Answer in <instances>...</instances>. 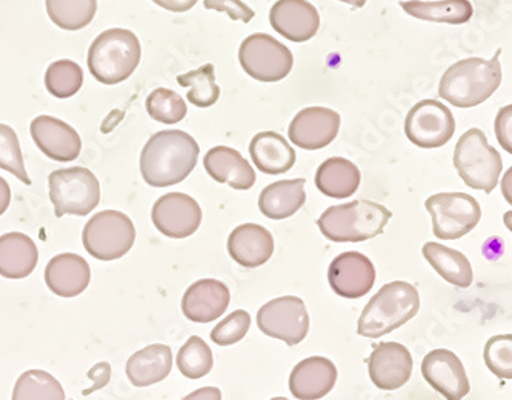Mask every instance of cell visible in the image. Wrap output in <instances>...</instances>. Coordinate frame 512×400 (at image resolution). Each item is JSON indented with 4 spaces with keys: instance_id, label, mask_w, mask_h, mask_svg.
Here are the masks:
<instances>
[{
    "instance_id": "d590c367",
    "label": "cell",
    "mask_w": 512,
    "mask_h": 400,
    "mask_svg": "<svg viewBox=\"0 0 512 400\" xmlns=\"http://www.w3.org/2000/svg\"><path fill=\"white\" fill-rule=\"evenodd\" d=\"M213 365V351L199 336L190 337L177 354V367L188 379L207 376L213 370Z\"/></svg>"
},
{
    "instance_id": "ac0fdd59",
    "label": "cell",
    "mask_w": 512,
    "mask_h": 400,
    "mask_svg": "<svg viewBox=\"0 0 512 400\" xmlns=\"http://www.w3.org/2000/svg\"><path fill=\"white\" fill-rule=\"evenodd\" d=\"M30 130L39 150L56 162H71L82 151L79 133L56 117H36Z\"/></svg>"
},
{
    "instance_id": "cb8c5ba5",
    "label": "cell",
    "mask_w": 512,
    "mask_h": 400,
    "mask_svg": "<svg viewBox=\"0 0 512 400\" xmlns=\"http://www.w3.org/2000/svg\"><path fill=\"white\" fill-rule=\"evenodd\" d=\"M228 253L245 268L265 265L274 253L273 234L262 225H240L228 237Z\"/></svg>"
},
{
    "instance_id": "7a4b0ae2",
    "label": "cell",
    "mask_w": 512,
    "mask_h": 400,
    "mask_svg": "<svg viewBox=\"0 0 512 400\" xmlns=\"http://www.w3.org/2000/svg\"><path fill=\"white\" fill-rule=\"evenodd\" d=\"M497 51L491 60L469 57L451 65L440 80V97L457 108L483 104L502 84V65Z\"/></svg>"
},
{
    "instance_id": "ffe728a7",
    "label": "cell",
    "mask_w": 512,
    "mask_h": 400,
    "mask_svg": "<svg viewBox=\"0 0 512 400\" xmlns=\"http://www.w3.org/2000/svg\"><path fill=\"white\" fill-rule=\"evenodd\" d=\"M230 300V290L220 280H197L183 296L182 311L191 322L210 324L228 310Z\"/></svg>"
},
{
    "instance_id": "484cf974",
    "label": "cell",
    "mask_w": 512,
    "mask_h": 400,
    "mask_svg": "<svg viewBox=\"0 0 512 400\" xmlns=\"http://www.w3.org/2000/svg\"><path fill=\"white\" fill-rule=\"evenodd\" d=\"M39 251L30 236L7 233L0 236V276L5 279H25L36 270Z\"/></svg>"
},
{
    "instance_id": "8992f818",
    "label": "cell",
    "mask_w": 512,
    "mask_h": 400,
    "mask_svg": "<svg viewBox=\"0 0 512 400\" xmlns=\"http://www.w3.org/2000/svg\"><path fill=\"white\" fill-rule=\"evenodd\" d=\"M457 173L468 187L493 193L503 170L502 156L491 147L479 128L466 131L454 150Z\"/></svg>"
},
{
    "instance_id": "7dc6e473",
    "label": "cell",
    "mask_w": 512,
    "mask_h": 400,
    "mask_svg": "<svg viewBox=\"0 0 512 400\" xmlns=\"http://www.w3.org/2000/svg\"><path fill=\"white\" fill-rule=\"evenodd\" d=\"M340 2L351 5L354 8H362L366 4V0H340Z\"/></svg>"
},
{
    "instance_id": "f35d334b",
    "label": "cell",
    "mask_w": 512,
    "mask_h": 400,
    "mask_svg": "<svg viewBox=\"0 0 512 400\" xmlns=\"http://www.w3.org/2000/svg\"><path fill=\"white\" fill-rule=\"evenodd\" d=\"M486 367L500 379H512V336H494L486 342L483 353Z\"/></svg>"
},
{
    "instance_id": "8d00e7d4",
    "label": "cell",
    "mask_w": 512,
    "mask_h": 400,
    "mask_svg": "<svg viewBox=\"0 0 512 400\" xmlns=\"http://www.w3.org/2000/svg\"><path fill=\"white\" fill-rule=\"evenodd\" d=\"M147 111L151 119L167 125L179 124L188 114L187 102L168 88H157L148 96Z\"/></svg>"
},
{
    "instance_id": "277c9868",
    "label": "cell",
    "mask_w": 512,
    "mask_h": 400,
    "mask_svg": "<svg viewBox=\"0 0 512 400\" xmlns=\"http://www.w3.org/2000/svg\"><path fill=\"white\" fill-rule=\"evenodd\" d=\"M142 48L136 34L111 28L97 36L88 50V68L100 84L117 85L133 76L140 64Z\"/></svg>"
},
{
    "instance_id": "9c48e42d",
    "label": "cell",
    "mask_w": 512,
    "mask_h": 400,
    "mask_svg": "<svg viewBox=\"0 0 512 400\" xmlns=\"http://www.w3.org/2000/svg\"><path fill=\"white\" fill-rule=\"evenodd\" d=\"M426 210L433 219L434 236L457 240L473 231L482 219V208L466 193H439L428 197Z\"/></svg>"
},
{
    "instance_id": "5b68a950",
    "label": "cell",
    "mask_w": 512,
    "mask_h": 400,
    "mask_svg": "<svg viewBox=\"0 0 512 400\" xmlns=\"http://www.w3.org/2000/svg\"><path fill=\"white\" fill-rule=\"evenodd\" d=\"M391 217L393 213L383 205L354 200L328 208L317 220V227L333 242H365L382 234Z\"/></svg>"
},
{
    "instance_id": "5bb4252c",
    "label": "cell",
    "mask_w": 512,
    "mask_h": 400,
    "mask_svg": "<svg viewBox=\"0 0 512 400\" xmlns=\"http://www.w3.org/2000/svg\"><path fill=\"white\" fill-rule=\"evenodd\" d=\"M328 280L334 293L346 299H359L374 287L376 268L365 254L348 251L331 262Z\"/></svg>"
},
{
    "instance_id": "f6af8a7d",
    "label": "cell",
    "mask_w": 512,
    "mask_h": 400,
    "mask_svg": "<svg viewBox=\"0 0 512 400\" xmlns=\"http://www.w3.org/2000/svg\"><path fill=\"white\" fill-rule=\"evenodd\" d=\"M182 400H222V391L216 387H203L183 397Z\"/></svg>"
},
{
    "instance_id": "44dd1931",
    "label": "cell",
    "mask_w": 512,
    "mask_h": 400,
    "mask_svg": "<svg viewBox=\"0 0 512 400\" xmlns=\"http://www.w3.org/2000/svg\"><path fill=\"white\" fill-rule=\"evenodd\" d=\"M337 380L336 365L326 357L302 360L290 376V391L299 400H319L333 390Z\"/></svg>"
},
{
    "instance_id": "c3c4849f",
    "label": "cell",
    "mask_w": 512,
    "mask_h": 400,
    "mask_svg": "<svg viewBox=\"0 0 512 400\" xmlns=\"http://www.w3.org/2000/svg\"><path fill=\"white\" fill-rule=\"evenodd\" d=\"M271 400H288L286 397H274V399Z\"/></svg>"
},
{
    "instance_id": "603a6c76",
    "label": "cell",
    "mask_w": 512,
    "mask_h": 400,
    "mask_svg": "<svg viewBox=\"0 0 512 400\" xmlns=\"http://www.w3.org/2000/svg\"><path fill=\"white\" fill-rule=\"evenodd\" d=\"M203 167L211 179L230 185L234 190H250L256 184V171L248 160L230 147H214L203 159Z\"/></svg>"
},
{
    "instance_id": "d6a6232c",
    "label": "cell",
    "mask_w": 512,
    "mask_h": 400,
    "mask_svg": "<svg viewBox=\"0 0 512 400\" xmlns=\"http://www.w3.org/2000/svg\"><path fill=\"white\" fill-rule=\"evenodd\" d=\"M13 400H65V391L47 371L28 370L17 379Z\"/></svg>"
},
{
    "instance_id": "ab89813d",
    "label": "cell",
    "mask_w": 512,
    "mask_h": 400,
    "mask_svg": "<svg viewBox=\"0 0 512 400\" xmlns=\"http://www.w3.org/2000/svg\"><path fill=\"white\" fill-rule=\"evenodd\" d=\"M251 327L250 314L245 310H237L220 322L211 331V340L220 347H230L247 336Z\"/></svg>"
},
{
    "instance_id": "f1b7e54d",
    "label": "cell",
    "mask_w": 512,
    "mask_h": 400,
    "mask_svg": "<svg viewBox=\"0 0 512 400\" xmlns=\"http://www.w3.org/2000/svg\"><path fill=\"white\" fill-rule=\"evenodd\" d=\"M359 168L343 157H331L320 165L316 173V187L325 196L346 199L360 187Z\"/></svg>"
},
{
    "instance_id": "4316f807",
    "label": "cell",
    "mask_w": 512,
    "mask_h": 400,
    "mask_svg": "<svg viewBox=\"0 0 512 400\" xmlns=\"http://www.w3.org/2000/svg\"><path fill=\"white\" fill-rule=\"evenodd\" d=\"M254 165L265 174H283L296 164V151L274 131L256 134L250 144Z\"/></svg>"
},
{
    "instance_id": "83f0119b",
    "label": "cell",
    "mask_w": 512,
    "mask_h": 400,
    "mask_svg": "<svg viewBox=\"0 0 512 400\" xmlns=\"http://www.w3.org/2000/svg\"><path fill=\"white\" fill-rule=\"evenodd\" d=\"M305 179L279 180L263 188L259 208L263 216L273 220L288 219L305 205Z\"/></svg>"
},
{
    "instance_id": "60d3db41",
    "label": "cell",
    "mask_w": 512,
    "mask_h": 400,
    "mask_svg": "<svg viewBox=\"0 0 512 400\" xmlns=\"http://www.w3.org/2000/svg\"><path fill=\"white\" fill-rule=\"evenodd\" d=\"M203 5L207 10L227 13L233 20H242L243 24H250L254 19V11L242 0H203Z\"/></svg>"
},
{
    "instance_id": "d4e9b609",
    "label": "cell",
    "mask_w": 512,
    "mask_h": 400,
    "mask_svg": "<svg viewBox=\"0 0 512 400\" xmlns=\"http://www.w3.org/2000/svg\"><path fill=\"white\" fill-rule=\"evenodd\" d=\"M173 370V353L168 345L153 344L137 351L127 362V376L137 388L150 387L167 379Z\"/></svg>"
},
{
    "instance_id": "d6986e66",
    "label": "cell",
    "mask_w": 512,
    "mask_h": 400,
    "mask_svg": "<svg viewBox=\"0 0 512 400\" xmlns=\"http://www.w3.org/2000/svg\"><path fill=\"white\" fill-rule=\"evenodd\" d=\"M271 27L291 42L313 39L320 28V14L306 0H279L270 11Z\"/></svg>"
},
{
    "instance_id": "ee69618b",
    "label": "cell",
    "mask_w": 512,
    "mask_h": 400,
    "mask_svg": "<svg viewBox=\"0 0 512 400\" xmlns=\"http://www.w3.org/2000/svg\"><path fill=\"white\" fill-rule=\"evenodd\" d=\"M153 2L171 13H185L197 4V0H153Z\"/></svg>"
},
{
    "instance_id": "30bf717a",
    "label": "cell",
    "mask_w": 512,
    "mask_h": 400,
    "mask_svg": "<svg viewBox=\"0 0 512 400\" xmlns=\"http://www.w3.org/2000/svg\"><path fill=\"white\" fill-rule=\"evenodd\" d=\"M239 60L245 73L260 82H279L291 73L294 65L290 48L265 33L243 40Z\"/></svg>"
},
{
    "instance_id": "e0dca14e",
    "label": "cell",
    "mask_w": 512,
    "mask_h": 400,
    "mask_svg": "<svg viewBox=\"0 0 512 400\" xmlns=\"http://www.w3.org/2000/svg\"><path fill=\"white\" fill-rule=\"evenodd\" d=\"M422 374L446 400H462L471 391L462 360L449 350H434L422 362Z\"/></svg>"
},
{
    "instance_id": "836d02e7",
    "label": "cell",
    "mask_w": 512,
    "mask_h": 400,
    "mask_svg": "<svg viewBox=\"0 0 512 400\" xmlns=\"http://www.w3.org/2000/svg\"><path fill=\"white\" fill-rule=\"evenodd\" d=\"M180 87H190L187 99L199 108H210L220 97V88L216 84V70L213 64L203 65L199 70L180 74L177 77Z\"/></svg>"
},
{
    "instance_id": "1f68e13d",
    "label": "cell",
    "mask_w": 512,
    "mask_h": 400,
    "mask_svg": "<svg viewBox=\"0 0 512 400\" xmlns=\"http://www.w3.org/2000/svg\"><path fill=\"white\" fill-rule=\"evenodd\" d=\"M97 0H47V13L62 30L77 31L93 22Z\"/></svg>"
},
{
    "instance_id": "bcb514c9",
    "label": "cell",
    "mask_w": 512,
    "mask_h": 400,
    "mask_svg": "<svg viewBox=\"0 0 512 400\" xmlns=\"http://www.w3.org/2000/svg\"><path fill=\"white\" fill-rule=\"evenodd\" d=\"M11 202V188L4 177H0V216L8 210Z\"/></svg>"
},
{
    "instance_id": "7bdbcfd3",
    "label": "cell",
    "mask_w": 512,
    "mask_h": 400,
    "mask_svg": "<svg viewBox=\"0 0 512 400\" xmlns=\"http://www.w3.org/2000/svg\"><path fill=\"white\" fill-rule=\"evenodd\" d=\"M88 379L93 380V387L88 388V390L82 391L84 396H88V394L96 393V391L102 390V388L107 387L110 384L111 380V365L108 362H99V364L94 365L90 371L87 373Z\"/></svg>"
},
{
    "instance_id": "9a60e30c",
    "label": "cell",
    "mask_w": 512,
    "mask_h": 400,
    "mask_svg": "<svg viewBox=\"0 0 512 400\" xmlns=\"http://www.w3.org/2000/svg\"><path fill=\"white\" fill-rule=\"evenodd\" d=\"M413 365V356L405 345L382 342L374 345L368 360V371L379 390L394 391L408 384L413 374Z\"/></svg>"
},
{
    "instance_id": "8fae6325",
    "label": "cell",
    "mask_w": 512,
    "mask_h": 400,
    "mask_svg": "<svg viewBox=\"0 0 512 400\" xmlns=\"http://www.w3.org/2000/svg\"><path fill=\"white\" fill-rule=\"evenodd\" d=\"M257 325L266 336L282 340L286 345L294 347L308 336L310 314L300 297L283 296L270 300L260 308Z\"/></svg>"
},
{
    "instance_id": "4dcf8cb0",
    "label": "cell",
    "mask_w": 512,
    "mask_h": 400,
    "mask_svg": "<svg viewBox=\"0 0 512 400\" xmlns=\"http://www.w3.org/2000/svg\"><path fill=\"white\" fill-rule=\"evenodd\" d=\"M400 7L409 16L434 22V24L462 25L466 24L474 14L473 5L469 0H439V2L408 0V2H400Z\"/></svg>"
},
{
    "instance_id": "7c38bea8",
    "label": "cell",
    "mask_w": 512,
    "mask_h": 400,
    "mask_svg": "<svg viewBox=\"0 0 512 400\" xmlns=\"http://www.w3.org/2000/svg\"><path fill=\"white\" fill-rule=\"evenodd\" d=\"M456 133V120L439 100L426 99L414 105L405 119V134L420 148H440Z\"/></svg>"
},
{
    "instance_id": "6da1fadb",
    "label": "cell",
    "mask_w": 512,
    "mask_h": 400,
    "mask_svg": "<svg viewBox=\"0 0 512 400\" xmlns=\"http://www.w3.org/2000/svg\"><path fill=\"white\" fill-rule=\"evenodd\" d=\"M199 153L196 139L185 131H159L143 147L140 173L151 187L180 184L196 168Z\"/></svg>"
},
{
    "instance_id": "74e56055",
    "label": "cell",
    "mask_w": 512,
    "mask_h": 400,
    "mask_svg": "<svg viewBox=\"0 0 512 400\" xmlns=\"http://www.w3.org/2000/svg\"><path fill=\"white\" fill-rule=\"evenodd\" d=\"M0 168L14 174L25 185H31V179L25 170L19 137L10 125L5 124H0Z\"/></svg>"
},
{
    "instance_id": "b9f144b4",
    "label": "cell",
    "mask_w": 512,
    "mask_h": 400,
    "mask_svg": "<svg viewBox=\"0 0 512 400\" xmlns=\"http://www.w3.org/2000/svg\"><path fill=\"white\" fill-rule=\"evenodd\" d=\"M512 107L508 105V107L502 108L500 113L497 114L496 119V134L497 139H499L500 145L505 148L508 153H512Z\"/></svg>"
},
{
    "instance_id": "52a82bcc",
    "label": "cell",
    "mask_w": 512,
    "mask_h": 400,
    "mask_svg": "<svg viewBox=\"0 0 512 400\" xmlns=\"http://www.w3.org/2000/svg\"><path fill=\"white\" fill-rule=\"evenodd\" d=\"M51 204L56 217L87 216L100 204V184L84 167L56 170L48 176Z\"/></svg>"
},
{
    "instance_id": "e575fe53",
    "label": "cell",
    "mask_w": 512,
    "mask_h": 400,
    "mask_svg": "<svg viewBox=\"0 0 512 400\" xmlns=\"http://www.w3.org/2000/svg\"><path fill=\"white\" fill-rule=\"evenodd\" d=\"M84 84V71L73 60H57L48 67L45 87L51 96L68 99Z\"/></svg>"
},
{
    "instance_id": "ba28073f",
    "label": "cell",
    "mask_w": 512,
    "mask_h": 400,
    "mask_svg": "<svg viewBox=\"0 0 512 400\" xmlns=\"http://www.w3.org/2000/svg\"><path fill=\"white\" fill-rule=\"evenodd\" d=\"M82 240L91 256L111 262L130 253L136 240V228L127 214L114 210L100 211L88 220Z\"/></svg>"
},
{
    "instance_id": "3957f363",
    "label": "cell",
    "mask_w": 512,
    "mask_h": 400,
    "mask_svg": "<svg viewBox=\"0 0 512 400\" xmlns=\"http://www.w3.org/2000/svg\"><path fill=\"white\" fill-rule=\"evenodd\" d=\"M419 310L420 296L416 287L396 280L383 285L379 293L371 297L359 317L357 333L368 339H379L403 327Z\"/></svg>"
},
{
    "instance_id": "f546056e",
    "label": "cell",
    "mask_w": 512,
    "mask_h": 400,
    "mask_svg": "<svg viewBox=\"0 0 512 400\" xmlns=\"http://www.w3.org/2000/svg\"><path fill=\"white\" fill-rule=\"evenodd\" d=\"M423 256L449 284L459 288H468L473 284V267L468 257L460 251L437 242H428L423 245Z\"/></svg>"
},
{
    "instance_id": "2e32d148",
    "label": "cell",
    "mask_w": 512,
    "mask_h": 400,
    "mask_svg": "<svg viewBox=\"0 0 512 400\" xmlns=\"http://www.w3.org/2000/svg\"><path fill=\"white\" fill-rule=\"evenodd\" d=\"M340 130V116L330 108L310 107L297 113L288 136L302 150H320L334 142Z\"/></svg>"
},
{
    "instance_id": "4fadbf2b",
    "label": "cell",
    "mask_w": 512,
    "mask_h": 400,
    "mask_svg": "<svg viewBox=\"0 0 512 400\" xmlns=\"http://www.w3.org/2000/svg\"><path fill=\"white\" fill-rule=\"evenodd\" d=\"M154 227L171 239L193 236L202 224V208L183 193H168L157 199L151 211Z\"/></svg>"
},
{
    "instance_id": "7402d4cb",
    "label": "cell",
    "mask_w": 512,
    "mask_h": 400,
    "mask_svg": "<svg viewBox=\"0 0 512 400\" xmlns=\"http://www.w3.org/2000/svg\"><path fill=\"white\" fill-rule=\"evenodd\" d=\"M45 282L57 296H79L90 285V265L79 254H59L48 262L45 268Z\"/></svg>"
}]
</instances>
